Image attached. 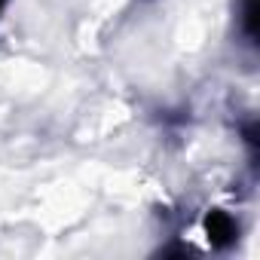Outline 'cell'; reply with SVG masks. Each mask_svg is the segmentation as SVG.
Masks as SVG:
<instances>
[{"mask_svg": "<svg viewBox=\"0 0 260 260\" xmlns=\"http://www.w3.org/2000/svg\"><path fill=\"white\" fill-rule=\"evenodd\" d=\"M205 233H208V242H211L214 248H226V245L236 242L239 226H236V220H233L226 211H211V214L205 217Z\"/></svg>", "mask_w": 260, "mask_h": 260, "instance_id": "cell-1", "label": "cell"}, {"mask_svg": "<svg viewBox=\"0 0 260 260\" xmlns=\"http://www.w3.org/2000/svg\"><path fill=\"white\" fill-rule=\"evenodd\" d=\"M242 22H245V34L254 40L257 37V0H242Z\"/></svg>", "mask_w": 260, "mask_h": 260, "instance_id": "cell-2", "label": "cell"}, {"mask_svg": "<svg viewBox=\"0 0 260 260\" xmlns=\"http://www.w3.org/2000/svg\"><path fill=\"white\" fill-rule=\"evenodd\" d=\"M4 7H7V0H0V10H4Z\"/></svg>", "mask_w": 260, "mask_h": 260, "instance_id": "cell-3", "label": "cell"}]
</instances>
